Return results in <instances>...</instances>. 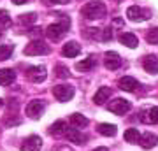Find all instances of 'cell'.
<instances>
[{
  "mask_svg": "<svg viewBox=\"0 0 158 151\" xmlns=\"http://www.w3.org/2000/svg\"><path fill=\"white\" fill-rule=\"evenodd\" d=\"M65 137H67V141H70L74 144H85L88 141V137L85 134H81L77 128H67L65 130Z\"/></svg>",
  "mask_w": 158,
  "mask_h": 151,
  "instance_id": "cell-13",
  "label": "cell"
},
{
  "mask_svg": "<svg viewBox=\"0 0 158 151\" xmlns=\"http://www.w3.org/2000/svg\"><path fill=\"white\" fill-rule=\"evenodd\" d=\"M139 142H141V146L144 148V149H151V148H155L158 142L156 135L151 134V132H146L144 135H141V139H139Z\"/></svg>",
  "mask_w": 158,
  "mask_h": 151,
  "instance_id": "cell-17",
  "label": "cell"
},
{
  "mask_svg": "<svg viewBox=\"0 0 158 151\" xmlns=\"http://www.w3.org/2000/svg\"><path fill=\"white\" fill-rule=\"evenodd\" d=\"M74 93H76L74 91V86H70V84H58V86L53 88V95L56 97V100H60V102L72 100Z\"/></svg>",
  "mask_w": 158,
  "mask_h": 151,
  "instance_id": "cell-4",
  "label": "cell"
},
{
  "mask_svg": "<svg viewBox=\"0 0 158 151\" xmlns=\"http://www.w3.org/2000/svg\"><path fill=\"white\" fill-rule=\"evenodd\" d=\"M60 16H62V21H60V23H53V25H49L48 30H46V35H48L51 40H60L63 35L67 34V30H69L70 19L65 18L63 14H60Z\"/></svg>",
  "mask_w": 158,
  "mask_h": 151,
  "instance_id": "cell-2",
  "label": "cell"
},
{
  "mask_svg": "<svg viewBox=\"0 0 158 151\" xmlns=\"http://www.w3.org/2000/svg\"><path fill=\"white\" fill-rule=\"evenodd\" d=\"M142 67L149 74H158V58L155 55H148L142 58Z\"/></svg>",
  "mask_w": 158,
  "mask_h": 151,
  "instance_id": "cell-14",
  "label": "cell"
},
{
  "mask_svg": "<svg viewBox=\"0 0 158 151\" xmlns=\"http://www.w3.org/2000/svg\"><path fill=\"white\" fill-rule=\"evenodd\" d=\"M93 151H109V149H107V148H95Z\"/></svg>",
  "mask_w": 158,
  "mask_h": 151,
  "instance_id": "cell-35",
  "label": "cell"
},
{
  "mask_svg": "<svg viewBox=\"0 0 158 151\" xmlns=\"http://www.w3.org/2000/svg\"><path fill=\"white\" fill-rule=\"evenodd\" d=\"M127 16H128L130 21H146V19H149V16H151V12L146 11V9H142V7H137V6H132L127 9Z\"/></svg>",
  "mask_w": 158,
  "mask_h": 151,
  "instance_id": "cell-6",
  "label": "cell"
},
{
  "mask_svg": "<svg viewBox=\"0 0 158 151\" xmlns=\"http://www.w3.org/2000/svg\"><path fill=\"white\" fill-rule=\"evenodd\" d=\"M139 118H141L142 123H146V125H158V106L142 111Z\"/></svg>",
  "mask_w": 158,
  "mask_h": 151,
  "instance_id": "cell-11",
  "label": "cell"
},
{
  "mask_svg": "<svg viewBox=\"0 0 158 151\" xmlns=\"http://www.w3.org/2000/svg\"><path fill=\"white\" fill-rule=\"evenodd\" d=\"M40 148H42V139L39 135H30L21 144V151H39Z\"/></svg>",
  "mask_w": 158,
  "mask_h": 151,
  "instance_id": "cell-10",
  "label": "cell"
},
{
  "mask_svg": "<svg viewBox=\"0 0 158 151\" xmlns=\"http://www.w3.org/2000/svg\"><path fill=\"white\" fill-rule=\"evenodd\" d=\"M44 109H46V104L42 100H32L27 106V116L32 118V120H37L44 114Z\"/></svg>",
  "mask_w": 158,
  "mask_h": 151,
  "instance_id": "cell-8",
  "label": "cell"
},
{
  "mask_svg": "<svg viewBox=\"0 0 158 151\" xmlns=\"http://www.w3.org/2000/svg\"><path fill=\"white\" fill-rule=\"evenodd\" d=\"M16 79V72L11 69H2L0 70V86H7Z\"/></svg>",
  "mask_w": 158,
  "mask_h": 151,
  "instance_id": "cell-20",
  "label": "cell"
},
{
  "mask_svg": "<svg viewBox=\"0 0 158 151\" xmlns=\"http://www.w3.org/2000/svg\"><path fill=\"white\" fill-rule=\"evenodd\" d=\"M85 35L88 37V39H95V37L100 39V28H86Z\"/></svg>",
  "mask_w": 158,
  "mask_h": 151,
  "instance_id": "cell-28",
  "label": "cell"
},
{
  "mask_svg": "<svg viewBox=\"0 0 158 151\" xmlns=\"http://www.w3.org/2000/svg\"><path fill=\"white\" fill-rule=\"evenodd\" d=\"M125 141L127 142H130V144H135V142H139V139H141V134H139V130L137 128H128L127 132H125Z\"/></svg>",
  "mask_w": 158,
  "mask_h": 151,
  "instance_id": "cell-24",
  "label": "cell"
},
{
  "mask_svg": "<svg viewBox=\"0 0 158 151\" xmlns=\"http://www.w3.org/2000/svg\"><path fill=\"white\" fill-rule=\"evenodd\" d=\"M113 39V28L107 27L104 28V30H100V40H104V42H107V40Z\"/></svg>",
  "mask_w": 158,
  "mask_h": 151,
  "instance_id": "cell-27",
  "label": "cell"
},
{
  "mask_svg": "<svg viewBox=\"0 0 158 151\" xmlns=\"http://www.w3.org/2000/svg\"><path fill=\"white\" fill-rule=\"evenodd\" d=\"M65 130H67V123L60 120V121H56V123L51 125L49 134H51V135H55V137H60V135H65Z\"/></svg>",
  "mask_w": 158,
  "mask_h": 151,
  "instance_id": "cell-21",
  "label": "cell"
},
{
  "mask_svg": "<svg viewBox=\"0 0 158 151\" xmlns=\"http://www.w3.org/2000/svg\"><path fill=\"white\" fill-rule=\"evenodd\" d=\"M46 4H69L72 0H44Z\"/></svg>",
  "mask_w": 158,
  "mask_h": 151,
  "instance_id": "cell-32",
  "label": "cell"
},
{
  "mask_svg": "<svg viewBox=\"0 0 158 151\" xmlns=\"http://www.w3.org/2000/svg\"><path fill=\"white\" fill-rule=\"evenodd\" d=\"M104 63H106V67L109 69V70H116V69H119L121 67V56L116 53V51H107L106 55H104Z\"/></svg>",
  "mask_w": 158,
  "mask_h": 151,
  "instance_id": "cell-9",
  "label": "cell"
},
{
  "mask_svg": "<svg viewBox=\"0 0 158 151\" xmlns=\"http://www.w3.org/2000/svg\"><path fill=\"white\" fill-rule=\"evenodd\" d=\"M119 42L121 44H125L127 48H137V44H139V39H137V35L130 34V32H125V34L119 35Z\"/></svg>",
  "mask_w": 158,
  "mask_h": 151,
  "instance_id": "cell-19",
  "label": "cell"
},
{
  "mask_svg": "<svg viewBox=\"0 0 158 151\" xmlns=\"http://www.w3.org/2000/svg\"><path fill=\"white\" fill-rule=\"evenodd\" d=\"M12 51H14V46L12 44H2L0 46V60L4 62V60H7V58H11Z\"/></svg>",
  "mask_w": 158,
  "mask_h": 151,
  "instance_id": "cell-25",
  "label": "cell"
},
{
  "mask_svg": "<svg viewBox=\"0 0 158 151\" xmlns=\"http://www.w3.org/2000/svg\"><path fill=\"white\" fill-rule=\"evenodd\" d=\"M35 21V14L34 12H30V14H23L21 16V23H32Z\"/></svg>",
  "mask_w": 158,
  "mask_h": 151,
  "instance_id": "cell-31",
  "label": "cell"
},
{
  "mask_svg": "<svg viewBox=\"0 0 158 151\" xmlns=\"http://www.w3.org/2000/svg\"><path fill=\"white\" fill-rule=\"evenodd\" d=\"M107 14V7L104 2H88L86 6H83L81 9V16L86 18V19H102V18Z\"/></svg>",
  "mask_w": 158,
  "mask_h": 151,
  "instance_id": "cell-1",
  "label": "cell"
},
{
  "mask_svg": "<svg viewBox=\"0 0 158 151\" xmlns=\"http://www.w3.org/2000/svg\"><path fill=\"white\" fill-rule=\"evenodd\" d=\"M0 25H4V27H9L11 25V16L7 14V11H0Z\"/></svg>",
  "mask_w": 158,
  "mask_h": 151,
  "instance_id": "cell-29",
  "label": "cell"
},
{
  "mask_svg": "<svg viewBox=\"0 0 158 151\" xmlns=\"http://www.w3.org/2000/svg\"><path fill=\"white\" fill-rule=\"evenodd\" d=\"M95 65H97L95 56H88V58H85V60H81L79 63H76V69H77L79 72H90Z\"/></svg>",
  "mask_w": 158,
  "mask_h": 151,
  "instance_id": "cell-18",
  "label": "cell"
},
{
  "mask_svg": "<svg viewBox=\"0 0 158 151\" xmlns=\"http://www.w3.org/2000/svg\"><path fill=\"white\" fill-rule=\"evenodd\" d=\"M69 120H70V123H72L74 127H79V128L88 125V118H85L83 114H79V112H74V114H70V118H69Z\"/></svg>",
  "mask_w": 158,
  "mask_h": 151,
  "instance_id": "cell-23",
  "label": "cell"
},
{
  "mask_svg": "<svg viewBox=\"0 0 158 151\" xmlns=\"http://www.w3.org/2000/svg\"><path fill=\"white\" fill-rule=\"evenodd\" d=\"M11 2H14V4H16V6H21V4H27V2H28V0H11Z\"/></svg>",
  "mask_w": 158,
  "mask_h": 151,
  "instance_id": "cell-34",
  "label": "cell"
},
{
  "mask_svg": "<svg viewBox=\"0 0 158 151\" xmlns=\"http://www.w3.org/2000/svg\"><path fill=\"white\" fill-rule=\"evenodd\" d=\"M118 86L123 91H135L139 88V81L135 78H130V76H123V78L118 81Z\"/></svg>",
  "mask_w": 158,
  "mask_h": 151,
  "instance_id": "cell-12",
  "label": "cell"
},
{
  "mask_svg": "<svg viewBox=\"0 0 158 151\" xmlns=\"http://www.w3.org/2000/svg\"><path fill=\"white\" fill-rule=\"evenodd\" d=\"M2 104H4V102H2V99H0V106H2Z\"/></svg>",
  "mask_w": 158,
  "mask_h": 151,
  "instance_id": "cell-37",
  "label": "cell"
},
{
  "mask_svg": "<svg viewBox=\"0 0 158 151\" xmlns=\"http://www.w3.org/2000/svg\"><path fill=\"white\" fill-rule=\"evenodd\" d=\"M46 76H48V72H46L44 65H34V67H28V70H27V78L32 83H42Z\"/></svg>",
  "mask_w": 158,
  "mask_h": 151,
  "instance_id": "cell-7",
  "label": "cell"
},
{
  "mask_svg": "<svg viewBox=\"0 0 158 151\" xmlns=\"http://www.w3.org/2000/svg\"><path fill=\"white\" fill-rule=\"evenodd\" d=\"M51 48L48 44H46L44 40L40 39H35L32 40L30 44H27V48H25V55L28 56H39V55H49Z\"/></svg>",
  "mask_w": 158,
  "mask_h": 151,
  "instance_id": "cell-3",
  "label": "cell"
},
{
  "mask_svg": "<svg viewBox=\"0 0 158 151\" xmlns=\"http://www.w3.org/2000/svg\"><path fill=\"white\" fill-rule=\"evenodd\" d=\"M146 40L149 44H158V28H151L146 35Z\"/></svg>",
  "mask_w": 158,
  "mask_h": 151,
  "instance_id": "cell-26",
  "label": "cell"
},
{
  "mask_svg": "<svg viewBox=\"0 0 158 151\" xmlns=\"http://www.w3.org/2000/svg\"><path fill=\"white\" fill-rule=\"evenodd\" d=\"M130 107H132V104L127 99H121V97L114 99V100H111L107 104V109L111 112H114V114H127L130 111Z\"/></svg>",
  "mask_w": 158,
  "mask_h": 151,
  "instance_id": "cell-5",
  "label": "cell"
},
{
  "mask_svg": "<svg viewBox=\"0 0 158 151\" xmlns=\"http://www.w3.org/2000/svg\"><path fill=\"white\" fill-rule=\"evenodd\" d=\"M109 97H111V88H107V86H100L98 91L93 95V102H95L97 106H104V104L109 100Z\"/></svg>",
  "mask_w": 158,
  "mask_h": 151,
  "instance_id": "cell-15",
  "label": "cell"
},
{
  "mask_svg": "<svg viewBox=\"0 0 158 151\" xmlns=\"http://www.w3.org/2000/svg\"><path fill=\"white\" fill-rule=\"evenodd\" d=\"M2 35H4V34H2V30H0V39H2Z\"/></svg>",
  "mask_w": 158,
  "mask_h": 151,
  "instance_id": "cell-36",
  "label": "cell"
},
{
  "mask_svg": "<svg viewBox=\"0 0 158 151\" xmlns=\"http://www.w3.org/2000/svg\"><path fill=\"white\" fill-rule=\"evenodd\" d=\"M28 34H30V35H39V37H40V28H32Z\"/></svg>",
  "mask_w": 158,
  "mask_h": 151,
  "instance_id": "cell-33",
  "label": "cell"
},
{
  "mask_svg": "<svg viewBox=\"0 0 158 151\" xmlns=\"http://www.w3.org/2000/svg\"><path fill=\"white\" fill-rule=\"evenodd\" d=\"M56 76L58 78H69V69L65 65H56Z\"/></svg>",
  "mask_w": 158,
  "mask_h": 151,
  "instance_id": "cell-30",
  "label": "cell"
},
{
  "mask_svg": "<svg viewBox=\"0 0 158 151\" xmlns=\"http://www.w3.org/2000/svg\"><path fill=\"white\" fill-rule=\"evenodd\" d=\"M62 53H63V56H67V58H74V56H77L79 53H81V46H79L77 42L70 40V42H67V44L63 46Z\"/></svg>",
  "mask_w": 158,
  "mask_h": 151,
  "instance_id": "cell-16",
  "label": "cell"
},
{
  "mask_svg": "<svg viewBox=\"0 0 158 151\" xmlns=\"http://www.w3.org/2000/svg\"><path fill=\"white\" fill-rule=\"evenodd\" d=\"M98 132L102 135H106V137H114L116 132H118V128L113 123H102V125H98Z\"/></svg>",
  "mask_w": 158,
  "mask_h": 151,
  "instance_id": "cell-22",
  "label": "cell"
}]
</instances>
